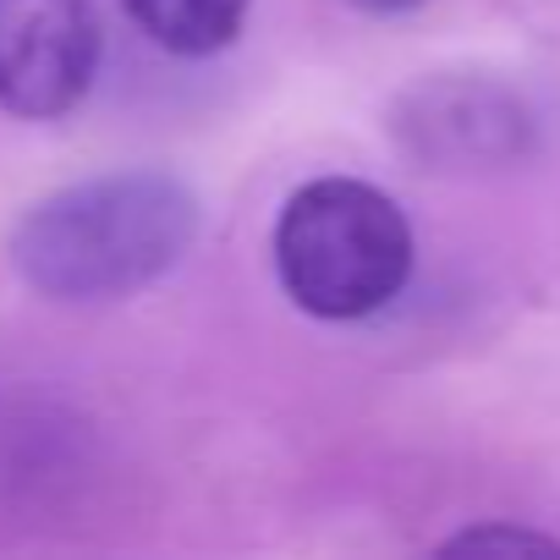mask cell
I'll return each mask as SVG.
<instances>
[{"label": "cell", "instance_id": "cell-1", "mask_svg": "<svg viewBox=\"0 0 560 560\" xmlns=\"http://www.w3.org/2000/svg\"><path fill=\"white\" fill-rule=\"evenodd\" d=\"M198 198L165 171H110L39 198L12 231V264L50 303L138 298L182 264Z\"/></svg>", "mask_w": 560, "mask_h": 560}, {"label": "cell", "instance_id": "cell-2", "mask_svg": "<svg viewBox=\"0 0 560 560\" xmlns=\"http://www.w3.org/2000/svg\"><path fill=\"white\" fill-rule=\"evenodd\" d=\"M275 275L314 319H369L412 280V225L390 192L358 176H319L275 220Z\"/></svg>", "mask_w": 560, "mask_h": 560}, {"label": "cell", "instance_id": "cell-3", "mask_svg": "<svg viewBox=\"0 0 560 560\" xmlns=\"http://www.w3.org/2000/svg\"><path fill=\"white\" fill-rule=\"evenodd\" d=\"M94 0H0V110L50 121L83 105L100 72Z\"/></svg>", "mask_w": 560, "mask_h": 560}, {"label": "cell", "instance_id": "cell-4", "mask_svg": "<svg viewBox=\"0 0 560 560\" xmlns=\"http://www.w3.org/2000/svg\"><path fill=\"white\" fill-rule=\"evenodd\" d=\"M401 143L423 165L472 171V165H511L533 149L527 105L483 78H434L418 83L396 110Z\"/></svg>", "mask_w": 560, "mask_h": 560}, {"label": "cell", "instance_id": "cell-5", "mask_svg": "<svg viewBox=\"0 0 560 560\" xmlns=\"http://www.w3.org/2000/svg\"><path fill=\"white\" fill-rule=\"evenodd\" d=\"M121 7L138 34L171 56H214L247 23V0H121Z\"/></svg>", "mask_w": 560, "mask_h": 560}, {"label": "cell", "instance_id": "cell-6", "mask_svg": "<svg viewBox=\"0 0 560 560\" xmlns=\"http://www.w3.org/2000/svg\"><path fill=\"white\" fill-rule=\"evenodd\" d=\"M440 555H560V538L533 533V527H511V522H483V527L445 538Z\"/></svg>", "mask_w": 560, "mask_h": 560}, {"label": "cell", "instance_id": "cell-7", "mask_svg": "<svg viewBox=\"0 0 560 560\" xmlns=\"http://www.w3.org/2000/svg\"><path fill=\"white\" fill-rule=\"evenodd\" d=\"M358 12H374V18H407V12H418L423 0H352Z\"/></svg>", "mask_w": 560, "mask_h": 560}]
</instances>
